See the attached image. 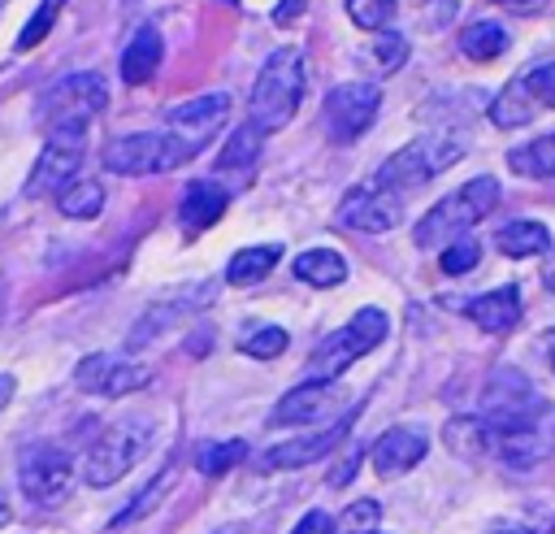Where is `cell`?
Returning <instances> with one entry per match:
<instances>
[{
	"instance_id": "obj_1",
	"label": "cell",
	"mask_w": 555,
	"mask_h": 534,
	"mask_svg": "<svg viewBox=\"0 0 555 534\" xmlns=\"http://www.w3.org/2000/svg\"><path fill=\"white\" fill-rule=\"evenodd\" d=\"M304 52L299 48H278L273 56H264L256 82H251V100H247V122L269 139L273 130H282L304 100Z\"/></svg>"
},
{
	"instance_id": "obj_2",
	"label": "cell",
	"mask_w": 555,
	"mask_h": 534,
	"mask_svg": "<svg viewBox=\"0 0 555 534\" xmlns=\"http://www.w3.org/2000/svg\"><path fill=\"white\" fill-rule=\"evenodd\" d=\"M464 152H468V139H464L460 130H425V135H416L412 143H403V148L377 169V182L403 195V191H412V187H425V182L438 178L442 169H451Z\"/></svg>"
},
{
	"instance_id": "obj_3",
	"label": "cell",
	"mask_w": 555,
	"mask_h": 534,
	"mask_svg": "<svg viewBox=\"0 0 555 534\" xmlns=\"http://www.w3.org/2000/svg\"><path fill=\"white\" fill-rule=\"evenodd\" d=\"M499 204V178L481 174V178H468L464 187H455L451 195H442L421 221H416V247H438V243H451L460 239L468 226H477L481 217H490Z\"/></svg>"
},
{
	"instance_id": "obj_4",
	"label": "cell",
	"mask_w": 555,
	"mask_h": 534,
	"mask_svg": "<svg viewBox=\"0 0 555 534\" xmlns=\"http://www.w3.org/2000/svg\"><path fill=\"white\" fill-rule=\"evenodd\" d=\"M199 148H191L186 139H178L173 130H134V135H117L104 143L100 161L108 174H126V178H152V174H169L182 169Z\"/></svg>"
},
{
	"instance_id": "obj_5",
	"label": "cell",
	"mask_w": 555,
	"mask_h": 534,
	"mask_svg": "<svg viewBox=\"0 0 555 534\" xmlns=\"http://www.w3.org/2000/svg\"><path fill=\"white\" fill-rule=\"evenodd\" d=\"M390 321L382 308H360L347 326L330 330L312 352H308V365H304V382H334L338 373H347V365H356L360 356H369L382 339H386Z\"/></svg>"
},
{
	"instance_id": "obj_6",
	"label": "cell",
	"mask_w": 555,
	"mask_h": 534,
	"mask_svg": "<svg viewBox=\"0 0 555 534\" xmlns=\"http://www.w3.org/2000/svg\"><path fill=\"white\" fill-rule=\"evenodd\" d=\"M108 109V87L100 74L82 69V74H69L61 82H52L39 104H35V122L43 135L52 130H87L100 113Z\"/></svg>"
},
{
	"instance_id": "obj_7",
	"label": "cell",
	"mask_w": 555,
	"mask_h": 534,
	"mask_svg": "<svg viewBox=\"0 0 555 534\" xmlns=\"http://www.w3.org/2000/svg\"><path fill=\"white\" fill-rule=\"evenodd\" d=\"M147 443H152V417H121V421L104 425L95 434V443L87 447V456H82V478L91 486L121 482L139 465V456L147 452Z\"/></svg>"
},
{
	"instance_id": "obj_8",
	"label": "cell",
	"mask_w": 555,
	"mask_h": 534,
	"mask_svg": "<svg viewBox=\"0 0 555 534\" xmlns=\"http://www.w3.org/2000/svg\"><path fill=\"white\" fill-rule=\"evenodd\" d=\"M490 430H494V460L516 473L538 469L542 460L555 456V404H538L533 412Z\"/></svg>"
},
{
	"instance_id": "obj_9",
	"label": "cell",
	"mask_w": 555,
	"mask_h": 534,
	"mask_svg": "<svg viewBox=\"0 0 555 534\" xmlns=\"http://www.w3.org/2000/svg\"><path fill=\"white\" fill-rule=\"evenodd\" d=\"M17 486L39 508H61L74 491V460L56 443H30L17 456Z\"/></svg>"
},
{
	"instance_id": "obj_10",
	"label": "cell",
	"mask_w": 555,
	"mask_h": 534,
	"mask_svg": "<svg viewBox=\"0 0 555 534\" xmlns=\"http://www.w3.org/2000/svg\"><path fill=\"white\" fill-rule=\"evenodd\" d=\"M152 382L147 365L139 360H126L117 352H91L78 360L74 369V386L87 391V395H100V399H121V395H134Z\"/></svg>"
},
{
	"instance_id": "obj_11",
	"label": "cell",
	"mask_w": 555,
	"mask_h": 534,
	"mask_svg": "<svg viewBox=\"0 0 555 534\" xmlns=\"http://www.w3.org/2000/svg\"><path fill=\"white\" fill-rule=\"evenodd\" d=\"M382 109V91L373 82H338L325 96V130L334 143H356Z\"/></svg>"
},
{
	"instance_id": "obj_12",
	"label": "cell",
	"mask_w": 555,
	"mask_h": 534,
	"mask_svg": "<svg viewBox=\"0 0 555 534\" xmlns=\"http://www.w3.org/2000/svg\"><path fill=\"white\" fill-rule=\"evenodd\" d=\"M87 156V130H52L30 178H26V195H56L65 182H74L78 165Z\"/></svg>"
},
{
	"instance_id": "obj_13",
	"label": "cell",
	"mask_w": 555,
	"mask_h": 534,
	"mask_svg": "<svg viewBox=\"0 0 555 534\" xmlns=\"http://www.w3.org/2000/svg\"><path fill=\"white\" fill-rule=\"evenodd\" d=\"M334 217H338V226H347V230L386 234V230H395V226L403 221V200H399V191H390V187H382V182L373 178V182L351 187V191L343 195V204H338Z\"/></svg>"
},
{
	"instance_id": "obj_14",
	"label": "cell",
	"mask_w": 555,
	"mask_h": 534,
	"mask_svg": "<svg viewBox=\"0 0 555 534\" xmlns=\"http://www.w3.org/2000/svg\"><path fill=\"white\" fill-rule=\"evenodd\" d=\"M538 404H546V399L538 395V386H533L520 369H507V365L494 369L490 382H486V391H481V417H486L490 425H507V421L533 412Z\"/></svg>"
},
{
	"instance_id": "obj_15",
	"label": "cell",
	"mask_w": 555,
	"mask_h": 534,
	"mask_svg": "<svg viewBox=\"0 0 555 534\" xmlns=\"http://www.w3.org/2000/svg\"><path fill=\"white\" fill-rule=\"evenodd\" d=\"M351 421H356V412L338 417L334 425H321V430L295 434V438H286V443H273V447L260 456V469H269V473H273V469H304V465L330 456V452L351 434Z\"/></svg>"
},
{
	"instance_id": "obj_16",
	"label": "cell",
	"mask_w": 555,
	"mask_h": 534,
	"mask_svg": "<svg viewBox=\"0 0 555 534\" xmlns=\"http://www.w3.org/2000/svg\"><path fill=\"white\" fill-rule=\"evenodd\" d=\"M230 109H234V100H230L225 91H208V96H195V100H182V104L165 109V122H169L173 135L186 139L191 148H204L208 135L230 117Z\"/></svg>"
},
{
	"instance_id": "obj_17",
	"label": "cell",
	"mask_w": 555,
	"mask_h": 534,
	"mask_svg": "<svg viewBox=\"0 0 555 534\" xmlns=\"http://www.w3.org/2000/svg\"><path fill=\"white\" fill-rule=\"evenodd\" d=\"M343 404V391L334 382H304L278 399V408L264 417V425H312L330 417Z\"/></svg>"
},
{
	"instance_id": "obj_18",
	"label": "cell",
	"mask_w": 555,
	"mask_h": 534,
	"mask_svg": "<svg viewBox=\"0 0 555 534\" xmlns=\"http://www.w3.org/2000/svg\"><path fill=\"white\" fill-rule=\"evenodd\" d=\"M425 452H429V443H425L421 430H412V425H390L386 434L373 438L369 460H373V473H377V478H399V473L416 469V465L425 460Z\"/></svg>"
},
{
	"instance_id": "obj_19",
	"label": "cell",
	"mask_w": 555,
	"mask_h": 534,
	"mask_svg": "<svg viewBox=\"0 0 555 534\" xmlns=\"http://www.w3.org/2000/svg\"><path fill=\"white\" fill-rule=\"evenodd\" d=\"M225 204H230V191H225L221 182H212V178L186 182V191H182V200H178V226H182V234L195 239L199 230H208V226L225 213Z\"/></svg>"
},
{
	"instance_id": "obj_20",
	"label": "cell",
	"mask_w": 555,
	"mask_h": 534,
	"mask_svg": "<svg viewBox=\"0 0 555 534\" xmlns=\"http://www.w3.org/2000/svg\"><path fill=\"white\" fill-rule=\"evenodd\" d=\"M464 313H468V321H473L477 330H486V334H512L516 321H520V291H516L512 282H507V287H494V291H486V295L464 300Z\"/></svg>"
},
{
	"instance_id": "obj_21",
	"label": "cell",
	"mask_w": 555,
	"mask_h": 534,
	"mask_svg": "<svg viewBox=\"0 0 555 534\" xmlns=\"http://www.w3.org/2000/svg\"><path fill=\"white\" fill-rule=\"evenodd\" d=\"M160 61H165V39H160V30H156V26H139V30L130 35V43L121 48V78H126V87L152 82V74L160 69Z\"/></svg>"
},
{
	"instance_id": "obj_22",
	"label": "cell",
	"mask_w": 555,
	"mask_h": 534,
	"mask_svg": "<svg viewBox=\"0 0 555 534\" xmlns=\"http://www.w3.org/2000/svg\"><path fill=\"white\" fill-rule=\"evenodd\" d=\"M442 443H447L455 456H464V460H486V456H494V430H490V421H486L481 412H473V417H451V421L442 425Z\"/></svg>"
},
{
	"instance_id": "obj_23",
	"label": "cell",
	"mask_w": 555,
	"mask_h": 534,
	"mask_svg": "<svg viewBox=\"0 0 555 534\" xmlns=\"http://www.w3.org/2000/svg\"><path fill=\"white\" fill-rule=\"evenodd\" d=\"M282 260V243H256V247H243L230 256L225 265V282L230 287H251L260 278H269V269H278Z\"/></svg>"
},
{
	"instance_id": "obj_24",
	"label": "cell",
	"mask_w": 555,
	"mask_h": 534,
	"mask_svg": "<svg viewBox=\"0 0 555 534\" xmlns=\"http://www.w3.org/2000/svg\"><path fill=\"white\" fill-rule=\"evenodd\" d=\"M538 109H542V104L529 96L525 78H512V82L494 96V104H490V122L503 126V130H512V126H529V122L538 117Z\"/></svg>"
},
{
	"instance_id": "obj_25",
	"label": "cell",
	"mask_w": 555,
	"mask_h": 534,
	"mask_svg": "<svg viewBox=\"0 0 555 534\" xmlns=\"http://www.w3.org/2000/svg\"><path fill=\"white\" fill-rule=\"evenodd\" d=\"M295 278L308 287H338L347 282V260L334 247H308L295 256Z\"/></svg>"
},
{
	"instance_id": "obj_26",
	"label": "cell",
	"mask_w": 555,
	"mask_h": 534,
	"mask_svg": "<svg viewBox=\"0 0 555 534\" xmlns=\"http://www.w3.org/2000/svg\"><path fill=\"white\" fill-rule=\"evenodd\" d=\"M499 252L512 256V260H525V256H542L551 247V230L542 221H507L499 230Z\"/></svg>"
},
{
	"instance_id": "obj_27",
	"label": "cell",
	"mask_w": 555,
	"mask_h": 534,
	"mask_svg": "<svg viewBox=\"0 0 555 534\" xmlns=\"http://www.w3.org/2000/svg\"><path fill=\"white\" fill-rule=\"evenodd\" d=\"M507 165L520 178H555V130L551 135H538V139H529L520 148H512L507 152Z\"/></svg>"
},
{
	"instance_id": "obj_28",
	"label": "cell",
	"mask_w": 555,
	"mask_h": 534,
	"mask_svg": "<svg viewBox=\"0 0 555 534\" xmlns=\"http://www.w3.org/2000/svg\"><path fill=\"white\" fill-rule=\"evenodd\" d=\"M104 187L100 182H91V178H74V182H65L61 191H56V208L65 213V217H74V221H91V217H100L104 213Z\"/></svg>"
},
{
	"instance_id": "obj_29",
	"label": "cell",
	"mask_w": 555,
	"mask_h": 534,
	"mask_svg": "<svg viewBox=\"0 0 555 534\" xmlns=\"http://www.w3.org/2000/svg\"><path fill=\"white\" fill-rule=\"evenodd\" d=\"M260 148H264V135L247 122V126H238L230 139H225V148L217 152V169H251L256 161H260Z\"/></svg>"
},
{
	"instance_id": "obj_30",
	"label": "cell",
	"mask_w": 555,
	"mask_h": 534,
	"mask_svg": "<svg viewBox=\"0 0 555 534\" xmlns=\"http://www.w3.org/2000/svg\"><path fill=\"white\" fill-rule=\"evenodd\" d=\"M460 48H464L468 61H494L507 48V30L499 22H473V26L460 30Z\"/></svg>"
},
{
	"instance_id": "obj_31",
	"label": "cell",
	"mask_w": 555,
	"mask_h": 534,
	"mask_svg": "<svg viewBox=\"0 0 555 534\" xmlns=\"http://www.w3.org/2000/svg\"><path fill=\"white\" fill-rule=\"evenodd\" d=\"M247 456V443L243 438H221V443H204L199 452H195V469L204 473V478H225L238 460Z\"/></svg>"
},
{
	"instance_id": "obj_32",
	"label": "cell",
	"mask_w": 555,
	"mask_h": 534,
	"mask_svg": "<svg viewBox=\"0 0 555 534\" xmlns=\"http://www.w3.org/2000/svg\"><path fill=\"white\" fill-rule=\"evenodd\" d=\"M169 482H173V460H165V465H160V473H156V478L143 486V495H134V499H130V504H126V508L113 517V525H130V521L147 517V512H152V504H160V495L169 491Z\"/></svg>"
},
{
	"instance_id": "obj_33",
	"label": "cell",
	"mask_w": 555,
	"mask_h": 534,
	"mask_svg": "<svg viewBox=\"0 0 555 534\" xmlns=\"http://www.w3.org/2000/svg\"><path fill=\"white\" fill-rule=\"evenodd\" d=\"M65 4H69V0H39V9L30 13V22L22 26V35H17V43H13V48H17V52H30L35 43H43V39H48V30L56 26V17H61V9H65Z\"/></svg>"
},
{
	"instance_id": "obj_34",
	"label": "cell",
	"mask_w": 555,
	"mask_h": 534,
	"mask_svg": "<svg viewBox=\"0 0 555 534\" xmlns=\"http://www.w3.org/2000/svg\"><path fill=\"white\" fill-rule=\"evenodd\" d=\"M347 17L360 26V30H386L395 22V0H347Z\"/></svg>"
},
{
	"instance_id": "obj_35",
	"label": "cell",
	"mask_w": 555,
	"mask_h": 534,
	"mask_svg": "<svg viewBox=\"0 0 555 534\" xmlns=\"http://www.w3.org/2000/svg\"><path fill=\"white\" fill-rule=\"evenodd\" d=\"M238 352L251 356V360H273V356L286 352V330H282V326H260L256 334H247V339L238 343Z\"/></svg>"
},
{
	"instance_id": "obj_36",
	"label": "cell",
	"mask_w": 555,
	"mask_h": 534,
	"mask_svg": "<svg viewBox=\"0 0 555 534\" xmlns=\"http://www.w3.org/2000/svg\"><path fill=\"white\" fill-rule=\"evenodd\" d=\"M403 61H408V39H403L399 30H377L373 65H377L382 74H395V69H403Z\"/></svg>"
},
{
	"instance_id": "obj_37",
	"label": "cell",
	"mask_w": 555,
	"mask_h": 534,
	"mask_svg": "<svg viewBox=\"0 0 555 534\" xmlns=\"http://www.w3.org/2000/svg\"><path fill=\"white\" fill-rule=\"evenodd\" d=\"M481 260V247H477V239H468V234H460V239H451L447 247H442V274H468L473 265Z\"/></svg>"
},
{
	"instance_id": "obj_38",
	"label": "cell",
	"mask_w": 555,
	"mask_h": 534,
	"mask_svg": "<svg viewBox=\"0 0 555 534\" xmlns=\"http://www.w3.org/2000/svg\"><path fill=\"white\" fill-rule=\"evenodd\" d=\"M525 87H529V96H533L542 109H555V61L533 65V69L525 74Z\"/></svg>"
},
{
	"instance_id": "obj_39",
	"label": "cell",
	"mask_w": 555,
	"mask_h": 534,
	"mask_svg": "<svg viewBox=\"0 0 555 534\" xmlns=\"http://www.w3.org/2000/svg\"><path fill=\"white\" fill-rule=\"evenodd\" d=\"M377 521H382V508H377L373 499H356V504L347 508V525H351V534H369V530H377Z\"/></svg>"
},
{
	"instance_id": "obj_40",
	"label": "cell",
	"mask_w": 555,
	"mask_h": 534,
	"mask_svg": "<svg viewBox=\"0 0 555 534\" xmlns=\"http://www.w3.org/2000/svg\"><path fill=\"white\" fill-rule=\"evenodd\" d=\"M291 534H334V517L321 512V508H312V512H304V517L295 521Z\"/></svg>"
},
{
	"instance_id": "obj_41",
	"label": "cell",
	"mask_w": 555,
	"mask_h": 534,
	"mask_svg": "<svg viewBox=\"0 0 555 534\" xmlns=\"http://www.w3.org/2000/svg\"><path fill=\"white\" fill-rule=\"evenodd\" d=\"M304 9H308V0H278V4H273V22H278V26H291V22L304 17Z\"/></svg>"
},
{
	"instance_id": "obj_42",
	"label": "cell",
	"mask_w": 555,
	"mask_h": 534,
	"mask_svg": "<svg viewBox=\"0 0 555 534\" xmlns=\"http://www.w3.org/2000/svg\"><path fill=\"white\" fill-rule=\"evenodd\" d=\"M13 391H17V378H13V373H0V412L9 408V399H13Z\"/></svg>"
},
{
	"instance_id": "obj_43",
	"label": "cell",
	"mask_w": 555,
	"mask_h": 534,
	"mask_svg": "<svg viewBox=\"0 0 555 534\" xmlns=\"http://www.w3.org/2000/svg\"><path fill=\"white\" fill-rule=\"evenodd\" d=\"M9 517H13V512H9V495L0 491V525H9Z\"/></svg>"
},
{
	"instance_id": "obj_44",
	"label": "cell",
	"mask_w": 555,
	"mask_h": 534,
	"mask_svg": "<svg viewBox=\"0 0 555 534\" xmlns=\"http://www.w3.org/2000/svg\"><path fill=\"white\" fill-rule=\"evenodd\" d=\"M499 4H512V9H529V4H542V0H499Z\"/></svg>"
},
{
	"instance_id": "obj_45",
	"label": "cell",
	"mask_w": 555,
	"mask_h": 534,
	"mask_svg": "<svg viewBox=\"0 0 555 534\" xmlns=\"http://www.w3.org/2000/svg\"><path fill=\"white\" fill-rule=\"evenodd\" d=\"M546 339H551V343H546V347H551V365H555V334H546Z\"/></svg>"
},
{
	"instance_id": "obj_46",
	"label": "cell",
	"mask_w": 555,
	"mask_h": 534,
	"mask_svg": "<svg viewBox=\"0 0 555 534\" xmlns=\"http://www.w3.org/2000/svg\"><path fill=\"white\" fill-rule=\"evenodd\" d=\"M503 534H529V530H503Z\"/></svg>"
},
{
	"instance_id": "obj_47",
	"label": "cell",
	"mask_w": 555,
	"mask_h": 534,
	"mask_svg": "<svg viewBox=\"0 0 555 534\" xmlns=\"http://www.w3.org/2000/svg\"><path fill=\"white\" fill-rule=\"evenodd\" d=\"M221 4H238V0H221Z\"/></svg>"
},
{
	"instance_id": "obj_48",
	"label": "cell",
	"mask_w": 555,
	"mask_h": 534,
	"mask_svg": "<svg viewBox=\"0 0 555 534\" xmlns=\"http://www.w3.org/2000/svg\"><path fill=\"white\" fill-rule=\"evenodd\" d=\"M369 534H382V530H369Z\"/></svg>"
},
{
	"instance_id": "obj_49",
	"label": "cell",
	"mask_w": 555,
	"mask_h": 534,
	"mask_svg": "<svg viewBox=\"0 0 555 534\" xmlns=\"http://www.w3.org/2000/svg\"><path fill=\"white\" fill-rule=\"evenodd\" d=\"M0 9H4V0H0Z\"/></svg>"
}]
</instances>
